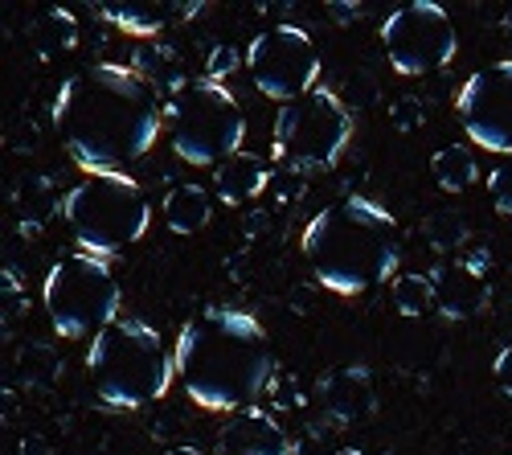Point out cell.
Segmentation results:
<instances>
[{
	"label": "cell",
	"instance_id": "cell-15",
	"mask_svg": "<svg viewBox=\"0 0 512 455\" xmlns=\"http://www.w3.org/2000/svg\"><path fill=\"white\" fill-rule=\"evenodd\" d=\"M218 455H295V439L271 410L246 406L222 423Z\"/></svg>",
	"mask_w": 512,
	"mask_h": 455
},
{
	"label": "cell",
	"instance_id": "cell-23",
	"mask_svg": "<svg viewBox=\"0 0 512 455\" xmlns=\"http://www.w3.org/2000/svg\"><path fill=\"white\" fill-rule=\"evenodd\" d=\"M390 296H394V308L406 320H418V316H426V312L435 308V287H431V275H426V271H402V275H394Z\"/></svg>",
	"mask_w": 512,
	"mask_h": 455
},
{
	"label": "cell",
	"instance_id": "cell-25",
	"mask_svg": "<svg viewBox=\"0 0 512 455\" xmlns=\"http://www.w3.org/2000/svg\"><path fill=\"white\" fill-rule=\"evenodd\" d=\"M488 193H492V205L504 214V218H512V156L508 160H500L496 169L488 173Z\"/></svg>",
	"mask_w": 512,
	"mask_h": 455
},
{
	"label": "cell",
	"instance_id": "cell-3",
	"mask_svg": "<svg viewBox=\"0 0 512 455\" xmlns=\"http://www.w3.org/2000/svg\"><path fill=\"white\" fill-rule=\"evenodd\" d=\"M300 251L324 292L365 296L381 283H394L402 263V234L386 205L349 193L312 214Z\"/></svg>",
	"mask_w": 512,
	"mask_h": 455
},
{
	"label": "cell",
	"instance_id": "cell-6",
	"mask_svg": "<svg viewBox=\"0 0 512 455\" xmlns=\"http://www.w3.org/2000/svg\"><path fill=\"white\" fill-rule=\"evenodd\" d=\"M164 123L173 136V152L197 169H205V164L218 169L222 160L242 152L246 140V115L238 99L213 78H193L177 99H168Z\"/></svg>",
	"mask_w": 512,
	"mask_h": 455
},
{
	"label": "cell",
	"instance_id": "cell-20",
	"mask_svg": "<svg viewBox=\"0 0 512 455\" xmlns=\"http://www.w3.org/2000/svg\"><path fill=\"white\" fill-rule=\"evenodd\" d=\"M431 173H435L439 189H447V193H467V189L476 185V177H480V164H476V152L467 148V144H447V148L435 152Z\"/></svg>",
	"mask_w": 512,
	"mask_h": 455
},
{
	"label": "cell",
	"instance_id": "cell-19",
	"mask_svg": "<svg viewBox=\"0 0 512 455\" xmlns=\"http://www.w3.org/2000/svg\"><path fill=\"white\" fill-rule=\"evenodd\" d=\"M29 41H33V50L41 58H62V54H70L78 46V17L70 9H62V5H54V9H46L33 21Z\"/></svg>",
	"mask_w": 512,
	"mask_h": 455
},
{
	"label": "cell",
	"instance_id": "cell-27",
	"mask_svg": "<svg viewBox=\"0 0 512 455\" xmlns=\"http://www.w3.org/2000/svg\"><path fill=\"white\" fill-rule=\"evenodd\" d=\"M492 378H496L500 394L512 398V345H504V349L496 353V361H492Z\"/></svg>",
	"mask_w": 512,
	"mask_h": 455
},
{
	"label": "cell",
	"instance_id": "cell-14",
	"mask_svg": "<svg viewBox=\"0 0 512 455\" xmlns=\"http://www.w3.org/2000/svg\"><path fill=\"white\" fill-rule=\"evenodd\" d=\"M431 287H435V312L443 320H476L492 304V287L484 271L467 259H443L431 271Z\"/></svg>",
	"mask_w": 512,
	"mask_h": 455
},
{
	"label": "cell",
	"instance_id": "cell-13",
	"mask_svg": "<svg viewBox=\"0 0 512 455\" xmlns=\"http://www.w3.org/2000/svg\"><path fill=\"white\" fill-rule=\"evenodd\" d=\"M95 13L123 29V33H132V37H160L168 29H177V25H189L193 17L205 13L201 0H111V5H95Z\"/></svg>",
	"mask_w": 512,
	"mask_h": 455
},
{
	"label": "cell",
	"instance_id": "cell-10",
	"mask_svg": "<svg viewBox=\"0 0 512 455\" xmlns=\"http://www.w3.org/2000/svg\"><path fill=\"white\" fill-rule=\"evenodd\" d=\"M381 50L390 66L406 78L435 74L455 62L459 54V33L455 21L435 0H410L381 21Z\"/></svg>",
	"mask_w": 512,
	"mask_h": 455
},
{
	"label": "cell",
	"instance_id": "cell-12",
	"mask_svg": "<svg viewBox=\"0 0 512 455\" xmlns=\"http://www.w3.org/2000/svg\"><path fill=\"white\" fill-rule=\"evenodd\" d=\"M316 402H320L324 415L332 423H340V427L369 419L377 410L373 369L369 365H332V369H324L320 382H316Z\"/></svg>",
	"mask_w": 512,
	"mask_h": 455
},
{
	"label": "cell",
	"instance_id": "cell-26",
	"mask_svg": "<svg viewBox=\"0 0 512 455\" xmlns=\"http://www.w3.org/2000/svg\"><path fill=\"white\" fill-rule=\"evenodd\" d=\"M238 66H246V54H238L234 46H218L209 54V62H205V78H213V82H222L226 74H234Z\"/></svg>",
	"mask_w": 512,
	"mask_h": 455
},
{
	"label": "cell",
	"instance_id": "cell-24",
	"mask_svg": "<svg viewBox=\"0 0 512 455\" xmlns=\"http://www.w3.org/2000/svg\"><path fill=\"white\" fill-rule=\"evenodd\" d=\"M390 123L398 132H418L422 123H426V103L418 95H402L390 103Z\"/></svg>",
	"mask_w": 512,
	"mask_h": 455
},
{
	"label": "cell",
	"instance_id": "cell-16",
	"mask_svg": "<svg viewBox=\"0 0 512 455\" xmlns=\"http://www.w3.org/2000/svg\"><path fill=\"white\" fill-rule=\"evenodd\" d=\"M267 181H271V169L263 156L234 152L230 160H222L218 169H213V197L222 205H250L254 197L267 193Z\"/></svg>",
	"mask_w": 512,
	"mask_h": 455
},
{
	"label": "cell",
	"instance_id": "cell-21",
	"mask_svg": "<svg viewBox=\"0 0 512 455\" xmlns=\"http://www.w3.org/2000/svg\"><path fill=\"white\" fill-rule=\"evenodd\" d=\"M13 210H17V218L25 226H46V218L54 210H62V201L54 197L50 177H25L17 185V193H13Z\"/></svg>",
	"mask_w": 512,
	"mask_h": 455
},
{
	"label": "cell",
	"instance_id": "cell-11",
	"mask_svg": "<svg viewBox=\"0 0 512 455\" xmlns=\"http://www.w3.org/2000/svg\"><path fill=\"white\" fill-rule=\"evenodd\" d=\"M455 111L476 148L512 156V58L488 62L467 78L455 95Z\"/></svg>",
	"mask_w": 512,
	"mask_h": 455
},
{
	"label": "cell",
	"instance_id": "cell-7",
	"mask_svg": "<svg viewBox=\"0 0 512 455\" xmlns=\"http://www.w3.org/2000/svg\"><path fill=\"white\" fill-rule=\"evenodd\" d=\"M41 304H46V316L58 337L82 341V337H99L107 324L119 320L123 292L107 259L66 255L50 267L46 283H41Z\"/></svg>",
	"mask_w": 512,
	"mask_h": 455
},
{
	"label": "cell",
	"instance_id": "cell-18",
	"mask_svg": "<svg viewBox=\"0 0 512 455\" xmlns=\"http://www.w3.org/2000/svg\"><path fill=\"white\" fill-rule=\"evenodd\" d=\"M213 222V193L205 185H177L164 197V226L173 234H201Z\"/></svg>",
	"mask_w": 512,
	"mask_h": 455
},
{
	"label": "cell",
	"instance_id": "cell-9",
	"mask_svg": "<svg viewBox=\"0 0 512 455\" xmlns=\"http://www.w3.org/2000/svg\"><path fill=\"white\" fill-rule=\"evenodd\" d=\"M246 74L263 99L287 107L316 91L320 82V50L304 25H271L246 46Z\"/></svg>",
	"mask_w": 512,
	"mask_h": 455
},
{
	"label": "cell",
	"instance_id": "cell-30",
	"mask_svg": "<svg viewBox=\"0 0 512 455\" xmlns=\"http://www.w3.org/2000/svg\"><path fill=\"white\" fill-rule=\"evenodd\" d=\"M328 455H365V451H357V447H340V451H328Z\"/></svg>",
	"mask_w": 512,
	"mask_h": 455
},
{
	"label": "cell",
	"instance_id": "cell-28",
	"mask_svg": "<svg viewBox=\"0 0 512 455\" xmlns=\"http://www.w3.org/2000/svg\"><path fill=\"white\" fill-rule=\"evenodd\" d=\"M361 13H365L361 5H332V17L336 21H349V17H361Z\"/></svg>",
	"mask_w": 512,
	"mask_h": 455
},
{
	"label": "cell",
	"instance_id": "cell-2",
	"mask_svg": "<svg viewBox=\"0 0 512 455\" xmlns=\"http://www.w3.org/2000/svg\"><path fill=\"white\" fill-rule=\"evenodd\" d=\"M177 382L201 410L238 415L275 386V349L263 324L242 308L209 304L177 337Z\"/></svg>",
	"mask_w": 512,
	"mask_h": 455
},
{
	"label": "cell",
	"instance_id": "cell-8",
	"mask_svg": "<svg viewBox=\"0 0 512 455\" xmlns=\"http://www.w3.org/2000/svg\"><path fill=\"white\" fill-rule=\"evenodd\" d=\"M353 144V115L336 91L316 87L312 95L279 107L271 152L291 173H324Z\"/></svg>",
	"mask_w": 512,
	"mask_h": 455
},
{
	"label": "cell",
	"instance_id": "cell-5",
	"mask_svg": "<svg viewBox=\"0 0 512 455\" xmlns=\"http://www.w3.org/2000/svg\"><path fill=\"white\" fill-rule=\"evenodd\" d=\"M62 218L82 255L111 259L148 234L152 205L136 177L87 173L62 197Z\"/></svg>",
	"mask_w": 512,
	"mask_h": 455
},
{
	"label": "cell",
	"instance_id": "cell-29",
	"mask_svg": "<svg viewBox=\"0 0 512 455\" xmlns=\"http://www.w3.org/2000/svg\"><path fill=\"white\" fill-rule=\"evenodd\" d=\"M164 455H205L201 447H193V443H181V447H168Z\"/></svg>",
	"mask_w": 512,
	"mask_h": 455
},
{
	"label": "cell",
	"instance_id": "cell-4",
	"mask_svg": "<svg viewBox=\"0 0 512 455\" xmlns=\"http://www.w3.org/2000/svg\"><path fill=\"white\" fill-rule=\"evenodd\" d=\"M87 374L103 406L111 410H144L160 402L173 386L177 357L164 337L140 316H119L87 349Z\"/></svg>",
	"mask_w": 512,
	"mask_h": 455
},
{
	"label": "cell",
	"instance_id": "cell-17",
	"mask_svg": "<svg viewBox=\"0 0 512 455\" xmlns=\"http://www.w3.org/2000/svg\"><path fill=\"white\" fill-rule=\"evenodd\" d=\"M132 66L148 87L156 95H168V99H177L185 87H189V78H185V62L173 46H160V41H140L136 54H132Z\"/></svg>",
	"mask_w": 512,
	"mask_h": 455
},
{
	"label": "cell",
	"instance_id": "cell-22",
	"mask_svg": "<svg viewBox=\"0 0 512 455\" xmlns=\"http://www.w3.org/2000/svg\"><path fill=\"white\" fill-rule=\"evenodd\" d=\"M422 238L431 251L455 255L467 246V238H472V226H467V218L459 210H435L431 218H422Z\"/></svg>",
	"mask_w": 512,
	"mask_h": 455
},
{
	"label": "cell",
	"instance_id": "cell-1",
	"mask_svg": "<svg viewBox=\"0 0 512 455\" xmlns=\"http://www.w3.org/2000/svg\"><path fill=\"white\" fill-rule=\"evenodd\" d=\"M164 103L123 62H91L62 78L50 119L70 160L87 173H119L152 152L164 128Z\"/></svg>",
	"mask_w": 512,
	"mask_h": 455
}]
</instances>
